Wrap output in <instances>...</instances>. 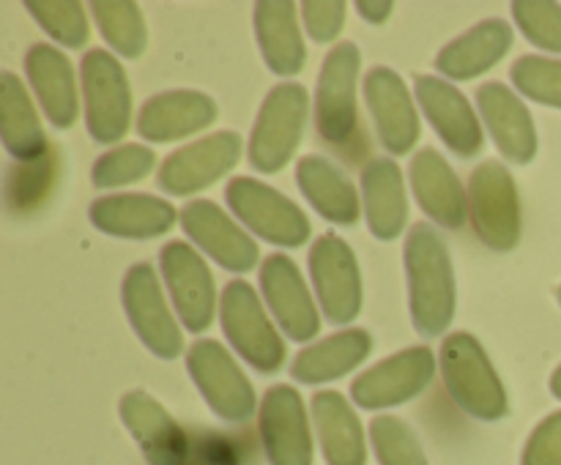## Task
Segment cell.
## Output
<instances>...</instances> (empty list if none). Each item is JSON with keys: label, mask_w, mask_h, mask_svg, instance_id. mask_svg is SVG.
I'll use <instances>...</instances> for the list:
<instances>
[{"label": "cell", "mask_w": 561, "mask_h": 465, "mask_svg": "<svg viewBox=\"0 0 561 465\" xmlns=\"http://www.w3.org/2000/svg\"><path fill=\"white\" fill-rule=\"evenodd\" d=\"M405 277H409L411 323L422 337H442L455 321L458 284L447 244L438 230L416 222L405 235Z\"/></svg>", "instance_id": "6da1fadb"}, {"label": "cell", "mask_w": 561, "mask_h": 465, "mask_svg": "<svg viewBox=\"0 0 561 465\" xmlns=\"http://www.w3.org/2000/svg\"><path fill=\"white\" fill-rule=\"evenodd\" d=\"M444 386L463 414L480 421H499L510 414V397L496 367L488 359L480 339L469 332L449 334L442 342Z\"/></svg>", "instance_id": "7a4b0ae2"}, {"label": "cell", "mask_w": 561, "mask_h": 465, "mask_svg": "<svg viewBox=\"0 0 561 465\" xmlns=\"http://www.w3.org/2000/svg\"><path fill=\"white\" fill-rule=\"evenodd\" d=\"M310 118V93L301 82H279L263 98L247 142V159L257 173L274 175L296 156Z\"/></svg>", "instance_id": "3957f363"}, {"label": "cell", "mask_w": 561, "mask_h": 465, "mask_svg": "<svg viewBox=\"0 0 561 465\" xmlns=\"http://www.w3.org/2000/svg\"><path fill=\"white\" fill-rule=\"evenodd\" d=\"M219 323L230 348L252 370L277 372L285 364V339L268 317L261 295L247 279H230L219 295Z\"/></svg>", "instance_id": "277c9868"}, {"label": "cell", "mask_w": 561, "mask_h": 465, "mask_svg": "<svg viewBox=\"0 0 561 465\" xmlns=\"http://www.w3.org/2000/svg\"><path fill=\"white\" fill-rule=\"evenodd\" d=\"M85 129L99 146H115L131 126V85L124 66L107 49H88L80 60Z\"/></svg>", "instance_id": "5b68a950"}, {"label": "cell", "mask_w": 561, "mask_h": 465, "mask_svg": "<svg viewBox=\"0 0 561 465\" xmlns=\"http://www.w3.org/2000/svg\"><path fill=\"white\" fill-rule=\"evenodd\" d=\"M225 202L250 233L283 249H299L310 239V219L290 197L250 175L225 186Z\"/></svg>", "instance_id": "8992f818"}, {"label": "cell", "mask_w": 561, "mask_h": 465, "mask_svg": "<svg viewBox=\"0 0 561 465\" xmlns=\"http://www.w3.org/2000/svg\"><path fill=\"white\" fill-rule=\"evenodd\" d=\"M469 219L477 239L493 252H513L520 241V195L513 173L499 159L477 164L469 178Z\"/></svg>", "instance_id": "52a82bcc"}, {"label": "cell", "mask_w": 561, "mask_h": 465, "mask_svg": "<svg viewBox=\"0 0 561 465\" xmlns=\"http://www.w3.org/2000/svg\"><path fill=\"white\" fill-rule=\"evenodd\" d=\"M186 372L208 403V408L222 421L239 425L261 408L250 377L241 372L233 353L217 339H197L190 345Z\"/></svg>", "instance_id": "ba28073f"}, {"label": "cell", "mask_w": 561, "mask_h": 465, "mask_svg": "<svg viewBox=\"0 0 561 465\" xmlns=\"http://www.w3.org/2000/svg\"><path fill=\"white\" fill-rule=\"evenodd\" d=\"M362 53L354 42H340L323 58L316 85L318 135L334 148L348 146L359 126L356 113V82H359Z\"/></svg>", "instance_id": "9c48e42d"}, {"label": "cell", "mask_w": 561, "mask_h": 465, "mask_svg": "<svg viewBox=\"0 0 561 465\" xmlns=\"http://www.w3.org/2000/svg\"><path fill=\"white\" fill-rule=\"evenodd\" d=\"M121 301H124L129 326L157 359L173 361L175 356H181L184 337H181L179 321L170 312L159 274L153 271L151 263H137L126 271L124 284H121Z\"/></svg>", "instance_id": "30bf717a"}, {"label": "cell", "mask_w": 561, "mask_h": 465, "mask_svg": "<svg viewBox=\"0 0 561 465\" xmlns=\"http://www.w3.org/2000/svg\"><path fill=\"white\" fill-rule=\"evenodd\" d=\"M162 282L186 332L203 334L217 315V284L201 252L186 241H170L159 252Z\"/></svg>", "instance_id": "8fae6325"}, {"label": "cell", "mask_w": 561, "mask_h": 465, "mask_svg": "<svg viewBox=\"0 0 561 465\" xmlns=\"http://www.w3.org/2000/svg\"><path fill=\"white\" fill-rule=\"evenodd\" d=\"M436 367V353L427 345L398 350L351 383V399L365 410L398 408L431 386Z\"/></svg>", "instance_id": "7c38bea8"}, {"label": "cell", "mask_w": 561, "mask_h": 465, "mask_svg": "<svg viewBox=\"0 0 561 465\" xmlns=\"http://www.w3.org/2000/svg\"><path fill=\"white\" fill-rule=\"evenodd\" d=\"M310 279L323 317L334 326L356 321L362 312V271L354 249L337 233H323L310 249Z\"/></svg>", "instance_id": "4fadbf2b"}, {"label": "cell", "mask_w": 561, "mask_h": 465, "mask_svg": "<svg viewBox=\"0 0 561 465\" xmlns=\"http://www.w3.org/2000/svg\"><path fill=\"white\" fill-rule=\"evenodd\" d=\"M244 142L236 131H214L203 140L181 146L162 162L157 175L159 189L175 197H190L208 189L239 164Z\"/></svg>", "instance_id": "5bb4252c"}, {"label": "cell", "mask_w": 561, "mask_h": 465, "mask_svg": "<svg viewBox=\"0 0 561 465\" xmlns=\"http://www.w3.org/2000/svg\"><path fill=\"white\" fill-rule=\"evenodd\" d=\"M261 293L290 342H310L321 332V310L294 257L274 252L261 266Z\"/></svg>", "instance_id": "9a60e30c"}, {"label": "cell", "mask_w": 561, "mask_h": 465, "mask_svg": "<svg viewBox=\"0 0 561 465\" xmlns=\"http://www.w3.org/2000/svg\"><path fill=\"white\" fill-rule=\"evenodd\" d=\"M181 228L197 252L211 257L225 271L247 274L261 260V246L250 230L241 228L228 211L214 200H192L181 208Z\"/></svg>", "instance_id": "2e32d148"}, {"label": "cell", "mask_w": 561, "mask_h": 465, "mask_svg": "<svg viewBox=\"0 0 561 465\" xmlns=\"http://www.w3.org/2000/svg\"><path fill=\"white\" fill-rule=\"evenodd\" d=\"M263 452L272 465H312V430L305 397L288 383L266 388L257 408Z\"/></svg>", "instance_id": "e0dca14e"}, {"label": "cell", "mask_w": 561, "mask_h": 465, "mask_svg": "<svg viewBox=\"0 0 561 465\" xmlns=\"http://www.w3.org/2000/svg\"><path fill=\"white\" fill-rule=\"evenodd\" d=\"M416 104L425 113L427 124L438 135V140L460 159H471L485 146L482 135V118L466 93L455 82L442 80L433 74H420L414 82Z\"/></svg>", "instance_id": "ac0fdd59"}, {"label": "cell", "mask_w": 561, "mask_h": 465, "mask_svg": "<svg viewBox=\"0 0 561 465\" xmlns=\"http://www.w3.org/2000/svg\"><path fill=\"white\" fill-rule=\"evenodd\" d=\"M362 93H365L367 109H370L381 146L392 156L411 153V148L416 146L422 135V124L403 77L389 66H376L362 80Z\"/></svg>", "instance_id": "d6986e66"}, {"label": "cell", "mask_w": 561, "mask_h": 465, "mask_svg": "<svg viewBox=\"0 0 561 465\" xmlns=\"http://www.w3.org/2000/svg\"><path fill=\"white\" fill-rule=\"evenodd\" d=\"M118 410L121 421L137 441L148 465H186L190 460L186 432L153 394L131 388L121 397Z\"/></svg>", "instance_id": "ffe728a7"}, {"label": "cell", "mask_w": 561, "mask_h": 465, "mask_svg": "<svg viewBox=\"0 0 561 465\" xmlns=\"http://www.w3.org/2000/svg\"><path fill=\"white\" fill-rule=\"evenodd\" d=\"M474 98L499 153L510 164H529L537 156V129L524 98L504 82H482Z\"/></svg>", "instance_id": "44dd1931"}, {"label": "cell", "mask_w": 561, "mask_h": 465, "mask_svg": "<svg viewBox=\"0 0 561 465\" xmlns=\"http://www.w3.org/2000/svg\"><path fill=\"white\" fill-rule=\"evenodd\" d=\"M88 219L93 228L113 239H159L170 233L181 211L173 202L157 195L142 191H121V195H104L91 202Z\"/></svg>", "instance_id": "7402d4cb"}, {"label": "cell", "mask_w": 561, "mask_h": 465, "mask_svg": "<svg viewBox=\"0 0 561 465\" xmlns=\"http://www.w3.org/2000/svg\"><path fill=\"white\" fill-rule=\"evenodd\" d=\"M409 181L420 208L438 228H463L469 219V191L463 189L453 164L436 148H422L414 153L409 164Z\"/></svg>", "instance_id": "603a6c76"}, {"label": "cell", "mask_w": 561, "mask_h": 465, "mask_svg": "<svg viewBox=\"0 0 561 465\" xmlns=\"http://www.w3.org/2000/svg\"><path fill=\"white\" fill-rule=\"evenodd\" d=\"M217 115L219 107L208 93L179 88V91L157 93L142 104L140 115H137V131L142 140L164 146V142L184 140V137L208 129Z\"/></svg>", "instance_id": "cb8c5ba5"}, {"label": "cell", "mask_w": 561, "mask_h": 465, "mask_svg": "<svg viewBox=\"0 0 561 465\" xmlns=\"http://www.w3.org/2000/svg\"><path fill=\"white\" fill-rule=\"evenodd\" d=\"M25 77L42 107L44 118L55 129H69L80 115V91L69 58L53 44H33L25 55Z\"/></svg>", "instance_id": "d4e9b609"}, {"label": "cell", "mask_w": 561, "mask_h": 465, "mask_svg": "<svg viewBox=\"0 0 561 465\" xmlns=\"http://www.w3.org/2000/svg\"><path fill=\"white\" fill-rule=\"evenodd\" d=\"M513 25L504 22L502 16H491V20L477 22L463 36L453 38L447 47L438 49L436 69L447 80H477V77L488 74L513 49Z\"/></svg>", "instance_id": "484cf974"}, {"label": "cell", "mask_w": 561, "mask_h": 465, "mask_svg": "<svg viewBox=\"0 0 561 465\" xmlns=\"http://www.w3.org/2000/svg\"><path fill=\"white\" fill-rule=\"evenodd\" d=\"M255 38L263 63L274 74H301L307 63V44L299 27V5L294 0H261V3H255Z\"/></svg>", "instance_id": "4316f807"}, {"label": "cell", "mask_w": 561, "mask_h": 465, "mask_svg": "<svg viewBox=\"0 0 561 465\" xmlns=\"http://www.w3.org/2000/svg\"><path fill=\"white\" fill-rule=\"evenodd\" d=\"M362 211L378 241H394L409 222L405 178L394 159H370L362 170Z\"/></svg>", "instance_id": "83f0119b"}, {"label": "cell", "mask_w": 561, "mask_h": 465, "mask_svg": "<svg viewBox=\"0 0 561 465\" xmlns=\"http://www.w3.org/2000/svg\"><path fill=\"white\" fill-rule=\"evenodd\" d=\"M296 184L312 211L321 213L327 222L343 224V228L356 224L362 213V197L343 167H337L332 159L321 153L301 156L296 162Z\"/></svg>", "instance_id": "f1b7e54d"}, {"label": "cell", "mask_w": 561, "mask_h": 465, "mask_svg": "<svg viewBox=\"0 0 561 465\" xmlns=\"http://www.w3.org/2000/svg\"><path fill=\"white\" fill-rule=\"evenodd\" d=\"M312 421L327 465H367L365 430L345 394L334 388L312 394Z\"/></svg>", "instance_id": "f546056e"}, {"label": "cell", "mask_w": 561, "mask_h": 465, "mask_svg": "<svg viewBox=\"0 0 561 465\" xmlns=\"http://www.w3.org/2000/svg\"><path fill=\"white\" fill-rule=\"evenodd\" d=\"M373 353V337L367 328H345L307 345L290 364V377L307 386H321L345 377Z\"/></svg>", "instance_id": "4dcf8cb0"}, {"label": "cell", "mask_w": 561, "mask_h": 465, "mask_svg": "<svg viewBox=\"0 0 561 465\" xmlns=\"http://www.w3.org/2000/svg\"><path fill=\"white\" fill-rule=\"evenodd\" d=\"M0 140H3L5 153L14 156L16 162H33V159L49 153L36 104H33L25 82L14 71L0 74Z\"/></svg>", "instance_id": "1f68e13d"}, {"label": "cell", "mask_w": 561, "mask_h": 465, "mask_svg": "<svg viewBox=\"0 0 561 465\" xmlns=\"http://www.w3.org/2000/svg\"><path fill=\"white\" fill-rule=\"evenodd\" d=\"M91 14L115 55L126 60L142 58L148 47V27L140 5L131 0H96L91 3Z\"/></svg>", "instance_id": "d6a6232c"}, {"label": "cell", "mask_w": 561, "mask_h": 465, "mask_svg": "<svg viewBox=\"0 0 561 465\" xmlns=\"http://www.w3.org/2000/svg\"><path fill=\"white\" fill-rule=\"evenodd\" d=\"M58 159L55 153L33 159V162H14L5 173V206L14 213H31L42 206L55 186Z\"/></svg>", "instance_id": "836d02e7"}, {"label": "cell", "mask_w": 561, "mask_h": 465, "mask_svg": "<svg viewBox=\"0 0 561 465\" xmlns=\"http://www.w3.org/2000/svg\"><path fill=\"white\" fill-rule=\"evenodd\" d=\"M25 11L53 42L66 49H82L91 36L85 5L77 0H27Z\"/></svg>", "instance_id": "e575fe53"}, {"label": "cell", "mask_w": 561, "mask_h": 465, "mask_svg": "<svg viewBox=\"0 0 561 465\" xmlns=\"http://www.w3.org/2000/svg\"><path fill=\"white\" fill-rule=\"evenodd\" d=\"M153 167H157V153L151 148L140 142H124L93 162L91 181L96 189H121L151 175Z\"/></svg>", "instance_id": "d590c367"}, {"label": "cell", "mask_w": 561, "mask_h": 465, "mask_svg": "<svg viewBox=\"0 0 561 465\" xmlns=\"http://www.w3.org/2000/svg\"><path fill=\"white\" fill-rule=\"evenodd\" d=\"M370 441L381 465H431L420 435L405 419L381 414L370 421Z\"/></svg>", "instance_id": "8d00e7d4"}, {"label": "cell", "mask_w": 561, "mask_h": 465, "mask_svg": "<svg viewBox=\"0 0 561 465\" xmlns=\"http://www.w3.org/2000/svg\"><path fill=\"white\" fill-rule=\"evenodd\" d=\"M510 80L529 102L561 109V58L524 55L510 66Z\"/></svg>", "instance_id": "74e56055"}, {"label": "cell", "mask_w": 561, "mask_h": 465, "mask_svg": "<svg viewBox=\"0 0 561 465\" xmlns=\"http://www.w3.org/2000/svg\"><path fill=\"white\" fill-rule=\"evenodd\" d=\"M513 20L526 42L561 55V5L553 0H515Z\"/></svg>", "instance_id": "f35d334b"}, {"label": "cell", "mask_w": 561, "mask_h": 465, "mask_svg": "<svg viewBox=\"0 0 561 465\" xmlns=\"http://www.w3.org/2000/svg\"><path fill=\"white\" fill-rule=\"evenodd\" d=\"M299 11L307 36L318 44H329L343 33L348 3H343V0H307L299 5Z\"/></svg>", "instance_id": "ab89813d"}, {"label": "cell", "mask_w": 561, "mask_h": 465, "mask_svg": "<svg viewBox=\"0 0 561 465\" xmlns=\"http://www.w3.org/2000/svg\"><path fill=\"white\" fill-rule=\"evenodd\" d=\"M520 465H561V410L546 416L531 430Z\"/></svg>", "instance_id": "60d3db41"}, {"label": "cell", "mask_w": 561, "mask_h": 465, "mask_svg": "<svg viewBox=\"0 0 561 465\" xmlns=\"http://www.w3.org/2000/svg\"><path fill=\"white\" fill-rule=\"evenodd\" d=\"M354 9L365 22H370V25H381V22H387L389 16H392L394 3H389V0H373V3L370 0H359Z\"/></svg>", "instance_id": "b9f144b4"}, {"label": "cell", "mask_w": 561, "mask_h": 465, "mask_svg": "<svg viewBox=\"0 0 561 465\" xmlns=\"http://www.w3.org/2000/svg\"><path fill=\"white\" fill-rule=\"evenodd\" d=\"M551 394L557 399H561V364L553 370V375H551Z\"/></svg>", "instance_id": "7bdbcfd3"}, {"label": "cell", "mask_w": 561, "mask_h": 465, "mask_svg": "<svg viewBox=\"0 0 561 465\" xmlns=\"http://www.w3.org/2000/svg\"><path fill=\"white\" fill-rule=\"evenodd\" d=\"M559 304H561V284H559Z\"/></svg>", "instance_id": "ee69618b"}]
</instances>
